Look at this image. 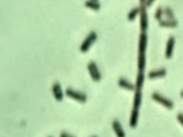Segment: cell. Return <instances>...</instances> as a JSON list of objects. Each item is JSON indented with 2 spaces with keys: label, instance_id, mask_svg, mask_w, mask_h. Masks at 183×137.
Here are the masks:
<instances>
[{
  "label": "cell",
  "instance_id": "obj_2",
  "mask_svg": "<svg viewBox=\"0 0 183 137\" xmlns=\"http://www.w3.org/2000/svg\"><path fill=\"white\" fill-rule=\"evenodd\" d=\"M151 98H152L153 101L158 103L159 104H161L162 106L165 107L166 109L171 110L174 108V103H173L172 100L163 96L162 94H160V93L153 92L152 95H151Z\"/></svg>",
  "mask_w": 183,
  "mask_h": 137
},
{
  "label": "cell",
  "instance_id": "obj_20",
  "mask_svg": "<svg viewBox=\"0 0 183 137\" xmlns=\"http://www.w3.org/2000/svg\"><path fill=\"white\" fill-rule=\"evenodd\" d=\"M60 137H75V136L71 135V134L67 133V132H62V133L60 134Z\"/></svg>",
  "mask_w": 183,
  "mask_h": 137
},
{
  "label": "cell",
  "instance_id": "obj_10",
  "mask_svg": "<svg viewBox=\"0 0 183 137\" xmlns=\"http://www.w3.org/2000/svg\"><path fill=\"white\" fill-rule=\"evenodd\" d=\"M118 86L122 89L128 90V91H135V86L132 83L130 82V81L128 80L125 78L121 77L118 79Z\"/></svg>",
  "mask_w": 183,
  "mask_h": 137
},
{
  "label": "cell",
  "instance_id": "obj_15",
  "mask_svg": "<svg viewBox=\"0 0 183 137\" xmlns=\"http://www.w3.org/2000/svg\"><path fill=\"white\" fill-rule=\"evenodd\" d=\"M159 22L161 27L164 28H175L178 24L176 19H166V20L162 19Z\"/></svg>",
  "mask_w": 183,
  "mask_h": 137
},
{
  "label": "cell",
  "instance_id": "obj_14",
  "mask_svg": "<svg viewBox=\"0 0 183 137\" xmlns=\"http://www.w3.org/2000/svg\"><path fill=\"white\" fill-rule=\"evenodd\" d=\"M145 74L144 72H139L137 73L136 77V82H135V90H142L145 83Z\"/></svg>",
  "mask_w": 183,
  "mask_h": 137
},
{
  "label": "cell",
  "instance_id": "obj_21",
  "mask_svg": "<svg viewBox=\"0 0 183 137\" xmlns=\"http://www.w3.org/2000/svg\"><path fill=\"white\" fill-rule=\"evenodd\" d=\"M154 2H155V0H147V1H146V3H145V6L146 7H150L151 5H152Z\"/></svg>",
  "mask_w": 183,
  "mask_h": 137
},
{
  "label": "cell",
  "instance_id": "obj_13",
  "mask_svg": "<svg viewBox=\"0 0 183 137\" xmlns=\"http://www.w3.org/2000/svg\"><path fill=\"white\" fill-rule=\"evenodd\" d=\"M139 119V110L132 109L131 111V115L130 118V126L131 128H135L137 126Z\"/></svg>",
  "mask_w": 183,
  "mask_h": 137
},
{
  "label": "cell",
  "instance_id": "obj_19",
  "mask_svg": "<svg viewBox=\"0 0 183 137\" xmlns=\"http://www.w3.org/2000/svg\"><path fill=\"white\" fill-rule=\"evenodd\" d=\"M177 119L179 123L183 126V113H179L177 115Z\"/></svg>",
  "mask_w": 183,
  "mask_h": 137
},
{
  "label": "cell",
  "instance_id": "obj_16",
  "mask_svg": "<svg viewBox=\"0 0 183 137\" xmlns=\"http://www.w3.org/2000/svg\"><path fill=\"white\" fill-rule=\"evenodd\" d=\"M138 14H140V7H135V8L132 9L129 13L128 19L130 21H133Z\"/></svg>",
  "mask_w": 183,
  "mask_h": 137
},
{
  "label": "cell",
  "instance_id": "obj_11",
  "mask_svg": "<svg viewBox=\"0 0 183 137\" xmlns=\"http://www.w3.org/2000/svg\"><path fill=\"white\" fill-rule=\"evenodd\" d=\"M112 129L115 133L117 137H126L125 132L122 126V124L118 119H114L112 124Z\"/></svg>",
  "mask_w": 183,
  "mask_h": 137
},
{
  "label": "cell",
  "instance_id": "obj_6",
  "mask_svg": "<svg viewBox=\"0 0 183 137\" xmlns=\"http://www.w3.org/2000/svg\"><path fill=\"white\" fill-rule=\"evenodd\" d=\"M140 16L141 31L146 32L148 29V15L145 5H141L140 7Z\"/></svg>",
  "mask_w": 183,
  "mask_h": 137
},
{
  "label": "cell",
  "instance_id": "obj_18",
  "mask_svg": "<svg viewBox=\"0 0 183 137\" xmlns=\"http://www.w3.org/2000/svg\"><path fill=\"white\" fill-rule=\"evenodd\" d=\"M164 14L167 17V19H175L174 13H173L172 9H170V7H166L164 9Z\"/></svg>",
  "mask_w": 183,
  "mask_h": 137
},
{
  "label": "cell",
  "instance_id": "obj_12",
  "mask_svg": "<svg viewBox=\"0 0 183 137\" xmlns=\"http://www.w3.org/2000/svg\"><path fill=\"white\" fill-rule=\"evenodd\" d=\"M142 90H135V94H134L133 105L132 109H140L142 102Z\"/></svg>",
  "mask_w": 183,
  "mask_h": 137
},
{
  "label": "cell",
  "instance_id": "obj_7",
  "mask_svg": "<svg viewBox=\"0 0 183 137\" xmlns=\"http://www.w3.org/2000/svg\"><path fill=\"white\" fill-rule=\"evenodd\" d=\"M175 45V38L174 36H170L166 43V47L165 51V58L167 59H170L172 57L173 52H174V49Z\"/></svg>",
  "mask_w": 183,
  "mask_h": 137
},
{
  "label": "cell",
  "instance_id": "obj_5",
  "mask_svg": "<svg viewBox=\"0 0 183 137\" xmlns=\"http://www.w3.org/2000/svg\"><path fill=\"white\" fill-rule=\"evenodd\" d=\"M87 70L90 77L95 82H99L102 79V74L96 62L91 61L87 64Z\"/></svg>",
  "mask_w": 183,
  "mask_h": 137
},
{
  "label": "cell",
  "instance_id": "obj_23",
  "mask_svg": "<svg viewBox=\"0 0 183 137\" xmlns=\"http://www.w3.org/2000/svg\"><path fill=\"white\" fill-rule=\"evenodd\" d=\"M180 97H181L182 98H183V90H182V91L180 92Z\"/></svg>",
  "mask_w": 183,
  "mask_h": 137
},
{
  "label": "cell",
  "instance_id": "obj_22",
  "mask_svg": "<svg viewBox=\"0 0 183 137\" xmlns=\"http://www.w3.org/2000/svg\"><path fill=\"white\" fill-rule=\"evenodd\" d=\"M140 1L141 5H145L146 1H147V0H140Z\"/></svg>",
  "mask_w": 183,
  "mask_h": 137
},
{
  "label": "cell",
  "instance_id": "obj_24",
  "mask_svg": "<svg viewBox=\"0 0 183 137\" xmlns=\"http://www.w3.org/2000/svg\"><path fill=\"white\" fill-rule=\"evenodd\" d=\"M92 137H97V136H92Z\"/></svg>",
  "mask_w": 183,
  "mask_h": 137
},
{
  "label": "cell",
  "instance_id": "obj_9",
  "mask_svg": "<svg viewBox=\"0 0 183 137\" xmlns=\"http://www.w3.org/2000/svg\"><path fill=\"white\" fill-rule=\"evenodd\" d=\"M167 70L165 68H160L157 69H154L150 71L148 73V78L151 80L160 79V78L165 77L167 75Z\"/></svg>",
  "mask_w": 183,
  "mask_h": 137
},
{
  "label": "cell",
  "instance_id": "obj_3",
  "mask_svg": "<svg viewBox=\"0 0 183 137\" xmlns=\"http://www.w3.org/2000/svg\"><path fill=\"white\" fill-rule=\"evenodd\" d=\"M97 40V34L94 31H91L88 35L87 36V37L84 39V40L82 41L80 46L79 50L81 51L82 53H86L88 51L90 48L92 47V45L96 42Z\"/></svg>",
  "mask_w": 183,
  "mask_h": 137
},
{
  "label": "cell",
  "instance_id": "obj_17",
  "mask_svg": "<svg viewBox=\"0 0 183 137\" xmlns=\"http://www.w3.org/2000/svg\"><path fill=\"white\" fill-rule=\"evenodd\" d=\"M163 14H164V9H162V7H158L157 9V10L155 12V19H157V21H160L162 20V16Z\"/></svg>",
  "mask_w": 183,
  "mask_h": 137
},
{
  "label": "cell",
  "instance_id": "obj_4",
  "mask_svg": "<svg viewBox=\"0 0 183 137\" xmlns=\"http://www.w3.org/2000/svg\"><path fill=\"white\" fill-rule=\"evenodd\" d=\"M65 94L67 96L70 98V99H74L75 101L78 102L79 103H85L87 99V97L86 94H84V92H82L80 91H77L74 89H72V88H67L66 89Z\"/></svg>",
  "mask_w": 183,
  "mask_h": 137
},
{
  "label": "cell",
  "instance_id": "obj_1",
  "mask_svg": "<svg viewBox=\"0 0 183 137\" xmlns=\"http://www.w3.org/2000/svg\"><path fill=\"white\" fill-rule=\"evenodd\" d=\"M147 35L146 32H141L138 42L137 69L139 72H144L146 67V51L147 47Z\"/></svg>",
  "mask_w": 183,
  "mask_h": 137
},
{
  "label": "cell",
  "instance_id": "obj_8",
  "mask_svg": "<svg viewBox=\"0 0 183 137\" xmlns=\"http://www.w3.org/2000/svg\"><path fill=\"white\" fill-rule=\"evenodd\" d=\"M52 92L53 97L57 102H62L64 98V93H63L62 87L59 82H55L52 84Z\"/></svg>",
  "mask_w": 183,
  "mask_h": 137
}]
</instances>
